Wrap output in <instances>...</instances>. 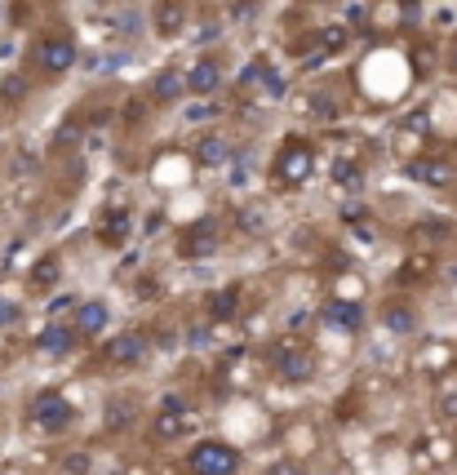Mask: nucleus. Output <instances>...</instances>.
Here are the masks:
<instances>
[{"label":"nucleus","mask_w":457,"mask_h":475,"mask_svg":"<svg viewBox=\"0 0 457 475\" xmlns=\"http://www.w3.org/2000/svg\"><path fill=\"white\" fill-rule=\"evenodd\" d=\"M311 174H315V152H311V143L289 138V143L275 152V183H280V187H302Z\"/></svg>","instance_id":"1"},{"label":"nucleus","mask_w":457,"mask_h":475,"mask_svg":"<svg viewBox=\"0 0 457 475\" xmlns=\"http://www.w3.org/2000/svg\"><path fill=\"white\" fill-rule=\"evenodd\" d=\"M187 471L191 475H236L240 471V453L222 440H200L187 457Z\"/></svg>","instance_id":"2"},{"label":"nucleus","mask_w":457,"mask_h":475,"mask_svg":"<svg viewBox=\"0 0 457 475\" xmlns=\"http://www.w3.org/2000/svg\"><path fill=\"white\" fill-rule=\"evenodd\" d=\"M178 249H182L187 262H205V258H213V253L222 249V222H218V218H196V222L182 231Z\"/></svg>","instance_id":"3"},{"label":"nucleus","mask_w":457,"mask_h":475,"mask_svg":"<svg viewBox=\"0 0 457 475\" xmlns=\"http://www.w3.org/2000/svg\"><path fill=\"white\" fill-rule=\"evenodd\" d=\"M107 364L112 369H138L143 360H147V333L143 329H125V333H116L112 342H107Z\"/></svg>","instance_id":"4"},{"label":"nucleus","mask_w":457,"mask_h":475,"mask_svg":"<svg viewBox=\"0 0 457 475\" xmlns=\"http://www.w3.org/2000/svg\"><path fill=\"white\" fill-rule=\"evenodd\" d=\"M32 422H36L45 435H54V431L72 426V404H67L58 391H41V395L32 400Z\"/></svg>","instance_id":"5"},{"label":"nucleus","mask_w":457,"mask_h":475,"mask_svg":"<svg viewBox=\"0 0 457 475\" xmlns=\"http://www.w3.org/2000/svg\"><path fill=\"white\" fill-rule=\"evenodd\" d=\"M36 67H41L45 76H63V72H72V67H76V45H72L67 36L41 41V45H36Z\"/></svg>","instance_id":"6"},{"label":"nucleus","mask_w":457,"mask_h":475,"mask_svg":"<svg viewBox=\"0 0 457 475\" xmlns=\"http://www.w3.org/2000/svg\"><path fill=\"white\" fill-rule=\"evenodd\" d=\"M320 320H324L333 333H360V329H364V307L351 302V298H329L324 311H320Z\"/></svg>","instance_id":"7"},{"label":"nucleus","mask_w":457,"mask_h":475,"mask_svg":"<svg viewBox=\"0 0 457 475\" xmlns=\"http://www.w3.org/2000/svg\"><path fill=\"white\" fill-rule=\"evenodd\" d=\"M271 364H275V373H280L284 382H306V378H311V355H306V347H298V342H280V347L271 351Z\"/></svg>","instance_id":"8"},{"label":"nucleus","mask_w":457,"mask_h":475,"mask_svg":"<svg viewBox=\"0 0 457 475\" xmlns=\"http://www.w3.org/2000/svg\"><path fill=\"white\" fill-rule=\"evenodd\" d=\"M72 324H76L85 338H98L103 329H112V307H107V302H98V298H89V302H76V315H72Z\"/></svg>","instance_id":"9"},{"label":"nucleus","mask_w":457,"mask_h":475,"mask_svg":"<svg viewBox=\"0 0 457 475\" xmlns=\"http://www.w3.org/2000/svg\"><path fill=\"white\" fill-rule=\"evenodd\" d=\"M408 174H413L417 183H426V187H448V183H453V165H448L444 156H417V160L408 165Z\"/></svg>","instance_id":"10"},{"label":"nucleus","mask_w":457,"mask_h":475,"mask_svg":"<svg viewBox=\"0 0 457 475\" xmlns=\"http://www.w3.org/2000/svg\"><path fill=\"white\" fill-rule=\"evenodd\" d=\"M218 85H222V67H218L213 58H200V63L187 72V94L209 98V94H218Z\"/></svg>","instance_id":"11"},{"label":"nucleus","mask_w":457,"mask_h":475,"mask_svg":"<svg viewBox=\"0 0 457 475\" xmlns=\"http://www.w3.org/2000/svg\"><path fill=\"white\" fill-rule=\"evenodd\" d=\"M76 324H50L41 338H36V351H45V355H67L72 347H76Z\"/></svg>","instance_id":"12"},{"label":"nucleus","mask_w":457,"mask_h":475,"mask_svg":"<svg viewBox=\"0 0 457 475\" xmlns=\"http://www.w3.org/2000/svg\"><path fill=\"white\" fill-rule=\"evenodd\" d=\"M196 160H200L205 169H222V165L231 160V147H227V138H222V134H205V138L196 143Z\"/></svg>","instance_id":"13"},{"label":"nucleus","mask_w":457,"mask_h":475,"mask_svg":"<svg viewBox=\"0 0 457 475\" xmlns=\"http://www.w3.org/2000/svg\"><path fill=\"white\" fill-rule=\"evenodd\" d=\"M98 240H103L107 249H120V245L129 240V214H125V209H107V214H103V227H98Z\"/></svg>","instance_id":"14"},{"label":"nucleus","mask_w":457,"mask_h":475,"mask_svg":"<svg viewBox=\"0 0 457 475\" xmlns=\"http://www.w3.org/2000/svg\"><path fill=\"white\" fill-rule=\"evenodd\" d=\"M187 94V76L182 72H160L151 81V103H178Z\"/></svg>","instance_id":"15"},{"label":"nucleus","mask_w":457,"mask_h":475,"mask_svg":"<svg viewBox=\"0 0 457 475\" xmlns=\"http://www.w3.org/2000/svg\"><path fill=\"white\" fill-rule=\"evenodd\" d=\"M178 435H191V413L187 409H165L156 417V440H178Z\"/></svg>","instance_id":"16"},{"label":"nucleus","mask_w":457,"mask_h":475,"mask_svg":"<svg viewBox=\"0 0 457 475\" xmlns=\"http://www.w3.org/2000/svg\"><path fill=\"white\" fill-rule=\"evenodd\" d=\"M182 23H187L182 0H160V5H156V32H160V36H178Z\"/></svg>","instance_id":"17"},{"label":"nucleus","mask_w":457,"mask_h":475,"mask_svg":"<svg viewBox=\"0 0 457 475\" xmlns=\"http://www.w3.org/2000/svg\"><path fill=\"white\" fill-rule=\"evenodd\" d=\"M236 311H240V289H236V284L209 293V315H213V320H231Z\"/></svg>","instance_id":"18"},{"label":"nucleus","mask_w":457,"mask_h":475,"mask_svg":"<svg viewBox=\"0 0 457 475\" xmlns=\"http://www.w3.org/2000/svg\"><path fill=\"white\" fill-rule=\"evenodd\" d=\"M382 324H386L391 333H399V338H404V333H413V329H417V315H413V307L391 302V307L382 311Z\"/></svg>","instance_id":"19"},{"label":"nucleus","mask_w":457,"mask_h":475,"mask_svg":"<svg viewBox=\"0 0 457 475\" xmlns=\"http://www.w3.org/2000/svg\"><path fill=\"white\" fill-rule=\"evenodd\" d=\"M58 276H63V267H58V258H54V253H45V258L32 267V284H36V289H54V284H58Z\"/></svg>","instance_id":"20"},{"label":"nucleus","mask_w":457,"mask_h":475,"mask_svg":"<svg viewBox=\"0 0 457 475\" xmlns=\"http://www.w3.org/2000/svg\"><path fill=\"white\" fill-rule=\"evenodd\" d=\"M333 178H337V187H346V191H360V187H364V169H360L355 160H333Z\"/></svg>","instance_id":"21"},{"label":"nucleus","mask_w":457,"mask_h":475,"mask_svg":"<svg viewBox=\"0 0 457 475\" xmlns=\"http://www.w3.org/2000/svg\"><path fill=\"white\" fill-rule=\"evenodd\" d=\"M103 417H107V426H112V431H125V426L134 422V404H129V400H116V395H112V400H107V413H103Z\"/></svg>","instance_id":"22"},{"label":"nucleus","mask_w":457,"mask_h":475,"mask_svg":"<svg viewBox=\"0 0 457 475\" xmlns=\"http://www.w3.org/2000/svg\"><path fill=\"white\" fill-rule=\"evenodd\" d=\"M315 41H320L324 54H337V50H346V27H324Z\"/></svg>","instance_id":"23"},{"label":"nucleus","mask_w":457,"mask_h":475,"mask_svg":"<svg viewBox=\"0 0 457 475\" xmlns=\"http://www.w3.org/2000/svg\"><path fill=\"white\" fill-rule=\"evenodd\" d=\"M311 112H315V121H337V98L315 94V98H311Z\"/></svg>","instance_id":"24"},{"label":"nucleus","mask_w":457,"mask_h":475,"mask_svg":"<svg viewBox=\"0 0 457 475\" xmlns=\"http://www.w3.org/2000/svg\"><path fill=\"white\" fill-rule=\"evenodd\" d=\"M240 227L253 236V231H262V227H267V214H262V209H240Z\"/></svg>","instance_id":"25"},{"label":"nucleus","mask_w":457,"mask_h":475,"mask_svg":"<svg viewBox=\"0 0 457 475\" xmlns=\"http://www.w3.org/2000/svg\"><path fill=\"white\" fill-rule=\"evenodd\" d=\"M63 471H72V475H85V471H89V453H72V457H63Z\"/></svg>","instance_id":"26"},{"label":"nucleus","mask_w":457,"mask_h":475,"mask_svg":"<svg viewBox=\"0 0 457 475\" xmlns=\"http://www.w3.org/2000/svg\"><path fill=\"white\" fill-rule=\"evenodd\" d=\"M417 236H426V240H444V236H448V222H439V218H435V222L417 227Z\"/></svg>","instance_id":"27"},{"label":"nucleus","mask_w":457,"mask_h":475,"mask_svg":"<svg viewBox=\"0 0 457 475\" xmlns=\"http://www.w3.org/2000/svg\"><path fill=\"white\" fill-rule=\"evenodd\" d=\"M0 94H5V98H14V103H19V98L27 94V85H23L19 76H10V81H5V90H0Z\"/></svg>","instance_id":"28"},{"label":"nucleus","mask_w":457,"mask_h":475,"mask_svg":"<svg viewBox=\"0 0 457 475\" xmlns=\"http://www.w3.org/2000/svg\"><path fill=\"white\" fill-rule=\"evenodd\" d=\"M413 67L426 76V67H430V50H426V45H422V50H413Z\"/></svg>","instance_id":"29"},{"label":"nucleus","mask_w":457,"mask_h":475,"mask_svg":"<svg viewBox=\"0 0 457 475\" xmlns=\"http://www.w3.org/2000/svg\"><path fill=\"white\" fill-rule=\"evenodd\" d=\"M408 129H413V134H426V129H430L426 112H413V116H408Z\"/></svg>","instance_id":"30"},{"label":"nucleus","mask_w":457,"mask_h":475,"mask_svg":"<svg viewBox=\"0 0 457 475\" xmlns=\"http://www.w3.org/2000/svg\"><path fill=\"white\" fill-rule=\"evenodd\" d=\"M19 320V307L14 302H0V324H14Z\"/></svg>","instance_id":"31"},{"label":"nucleus","mask_w":457,"mask_h":475,"mask_svg":"<svg viewBox=\"0 0 457 475\" xmlns=\"http://www.w3.org/2000/svg\"><path fill=\"white\" fill-rule=\"evenodd\" d=\"M448 67H453V72H457V41H453V45H448Z\"/></svg>","instance_id":"32"},{"label":"nucleus","mask_w":457,"mask_h":475,"mask_svg":"<svg viewBox=\"0 0 457 475\" xmlns=\"http://www.w3.org/2000/svg\"><path fill=\"white\" fill-rule=\"evenodd\" d=\"M275 475H298V466H275Z\"/></svg>","instance_id":"33"}]
</instances>
